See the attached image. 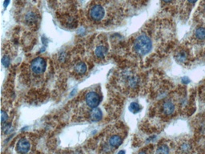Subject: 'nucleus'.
Instances as JSON below:
<instances>
[{"instance_id":"nucleus-12","label":"nucleus","mask_w":205,"mask_h":154,"mask_svg":"<svg viewBox=\"0 0 205 154\" xmlns=\"http://www.w3.org/2000/svg\"><path fill=\"white\" fill-rule=\"evenodd\" d=\"M129 110L134 113V114H136L137 112H140L141 111V106L139 105V103L137 102H132L131 103L129 106Z\"/></svg>"},{"instance_id":"nucleus-24","label":"nucleus","mask_w":205,"mask_h":154,"mask_svg":"<svg viewBox=\"0 0 205 154\" xmlns=\"http://www.w3.org/2000/svg\"><path fill=\"white\" fill-rule=\"evenodd\" d=\"M75 92H76V89H74V90L72 91V93H71V96H73L74 93H75Z\"/></svg>"},{"instance_id":"nucleus-18","label":"nucleus","mask_w":205,"mask_h":154,"mask_svg":"<svg viewBox=\"0 0 205 154\" xmlns=\"http://www.w3.org/2000/svg\"><path fill=\"white\" fill-rule=\"evenodd\" d=\"M7 114H6V112L5 111L2 110L1 112V120H2V124H4V123L6 122V120H7Z\"/></svg>"},{"instance_id":"nucleus-10","label":"nucleus","mask_w":205,"mask_h":154,"mask_svg":"<svg viewBox=\"0 0 205 154\" xmlns=\"http://www.w3.org/2000/svg\"><path fill=\"white\" fill-rule=\"evenodd\" d=\"M87 69H88L87 65L83 62L78 63V64H76V65H75V67H74V70L76 71L77 74L80 75L84 74V73L87 72Z\"/></svg>"},{"instance_id":"nucleus-22","label":"nucleus","mask_w":205,"mask_h":154,"mask_svg":"<svg viewBox=\"0 0 205 154\" xmlns=\"http://www.w3.org/2000/svg\"><path fill=\"white\" fill-rule=\"evenodd\" d=\"M188 1V2H190V3H195L197 0H187Z\"/></svg>"},{"instance_id":"nucleus-1","label":"nucleus","mask_w":205,"mask_h":154,"mask_svg":"<svg viewBox=\"0 0 205 154\" xmlns=\"http://www.w3.org/2000/svg\"><path fill=\"white\" fill-rule=\"evenodd\" d=\"M152 48L151 40L146 35H140L134 43V50L139 56H145L151 52Z\"/></svg>"},{"instance_id":"nucleus-6","label":"nucleus","mask_w":205,"mask_h":154,"mask_svg":"<svg viewBox=\"0 0 205 154\" xmlns=\"http://www.w3.org/2000/svg\"><path fill=\"white\" fill-rule=\"evenodd\" d=\"M162 110H163V112L166 116H171L174 113L175 109V104H174L173 102H171V101H166V102L163 103V106H162Z\"/></svg>"},{"instance_id":"nucleus-15","label":"nucleus","mask_w":205,"mask_h":154,"mask_svg":"<svg viewBox=\"0 0 205 154\" xmlns=\"http://www.w3.org/2000/svg\"><path fill=\"white\" fill-rule=\"evenodd\" d=\"M37 19H38V17H37L36 14H35L33 12H29L26 16V21L28 23L31 24L35 23L37 21Z\"/></svg>"},{"instance_id":"nucleus-21","label":"nucleus","mask_w":205,"mask_h":154,"mask_svg":"<svg viewBox=\"0 0 205 154\" xmlns=\"http://www.w3.org/2000/svg\"><path fill=\"white\" fill-rule=\"evenodd\" d=\"M9 2H10V0H5V1H4V6H5V7L7 6V5L9 4Z\"/></svg>"},{"instance_id":"nucleus-16","label":"nucleus","mask_w":205,"mask_h":154,"mask_svg":"<svg viewBox=\"0 0 205 154\" xmlns=\"http://www.w3.org/2000/svg\"><path fill=\"white\" fill-rule=\"evenodd\" d=\"M169 152V148H168L167 145H166V144H161V145H159L157 148V150H156L157 153H168Z\"/></svg>"},{"instance_id":"nucleus-17","label":"nucleus","mask_w":205,"mask_h":154,"mask_svg":"<svg viewBox=\"0 0 205 154\" xmlns=\"http://www.w3.org/2000/svg\"><path fill=\"white\" fill-rule=\"evenodd\" d=\"M2 64H3L4 67H8L10 64V59L8 56H4L2 59Z\"/></svg>"},{"instance_id":"nucleus-19","label":"nucleus","mask_w":205,"mask_h":154,"mask_svg":"<svg viewBox=\"0 0 205 154\" xmlns=\"http://www.w3.org/2000/svg\"><path fill=\"white\" fill-rule=\"evenodd\" d=\"M190 148H191L190 145L188 144H187V143H186V144H183L181 146V149L183 151V152H187Z\"/></svg>"},{"instance_id":"nucleus-2","label":"nucleus","mask_w":205,"mask_h":154,"mask_svg":"<svg viewBox=\"0 0 205 154\" xmlns=\"http://www.w3.org/2000/svg\"><path fill=\"white\" fill-rule=\"evenodd\" d=\"M47 68L46 60L42 57H37L32 60L31 64V70L35 75L43 74Z\"/></svg>"},{"instance_id":"nucleus-20","label":"nucleus","mask_w":205,"mask_h":154,"mask_svg":"<svg viewBox=\"0 0 205 154\" xmlns=\"http://www.w3.org/2000/svg\"><path fill=\"white\" fill-rule=\"evenodd\" d=\"M190 81H191V80H190V79L188 78V77H183V78H182V83L184 84H189Z\"/></svg>"},{"instance_id":"nucleus-25","label":"nucleus","mask_w":205,"mask_h":154,"mask_svg":"<svg viewBox=\"0 0 205 154\" xmlns=\"http://www.w3.org/2000/svg\"><path fill=\"white\" fill-rule=\"evenodd\" d=\"M204 10H205V6H204Z\"/></svg>"},{"instance_id":"nucleus-4","label":"nucleus","mask_w":205,"mask_h":154,"mask_svg":"<svg viewBox=\"0 0 205 154\" xmlns=\"http://www.w3.org/2000/svg\"><path fill=\"white\" fill-rule=\"evenodd\" d=\"M86 103L90 108H97L100 103V96L95 92H90L85 96Z\"/></svg>"},{"instance_id":"nucleus-9","label":"nucleus","mask_w":205,"mask_h":154,"mask_svg":"<svg viewBox=\"0 0 205 154\" xmlns=\"http://www.w3.org/2000/svg\"><path fill=\"white\" fill-rule=\"evenodd\" d=\"M123 142V140H122V137L120 136H118V135H113L110 137L109 139V143L110 146L113 147V148H117L122 144Z\"/></svg>"},{"instance_id":"nucleus-14","label":"nucleus","mask_w":205,"mask_h":154,"mask_svg":"<svg viewBox=\"0 0 205 154\" xmlns=\"http://www.w3.org/2000/svg\"><path fill=\"white\" fill-rule=\"evenodd\" d=\"M195 35L197 39L200 40H205V28L204 27H199L195 30Z\"/></svg>"},{"instance_id":"nucleus-11","label":"nucleus","mask_w":205,"mask_h":154,"mask_svg":"<svg viewBox=\"0 0 205 154\" xmlns=\"http://www.w3.org/2000/svg\"><path fill=\"white\" fill-rule=\"evenodd\" d=\"M187 54L185 51H180L178 52L177 54L175 55V59L179 63H184L187 60Z\"/></svg>"},{"instance_id":"nucleus-5","label":"nucleus","mask_w":205,"mask_h":154,"mask_svg":"<svg viewBox=\"0 0 205 154\" xmlns=\"http://www.w3.org/2000/svg\"><path fill=\"white\" fill-rule=\"evenodd\" d=\"M30 143L26 138H21L16 144V150L18 152L26 153L30 149Z\"/></svg>"},{"instance_id":"nucleus-13","label":"nucleus","mask_w":205,"mask_h":154,"mask_svg":"<svg viewBox=\"0 0 205 154\" xmlns=\"http://www.w3.org/2000/svg\"><path fill=\"white\" fill-rule=\"evenodd\" d=\"M128 85L132 88H136L139 85V79L136 76H129V78H128Z\"/></svg>"},{"instance_id":"nucleus-7","label":"nucleus","mask_w":205,"mask_h":154,"mask_svg":"<svg viewBox=\"0 0 205 154\" xmlns=\"http://www.w3.org/2000/svg\"><path fill=\"white\" fill-rule=\"evenodd\" d=\"M90 118L93 122H98L100 121L103 118V112L100 108H94L90 112Z\"/></svg>"},{"instance_id":"nucleus-23","label":"nucleus","mask_w":205,"mask_h":154,"mask_svg":"<svg viewBox=\"0 0 205 154\" xmlns=\"http://www.w3.org/2000/svg\"><path fill=\"white\" fill-rule=\"evenodd\" d=\"M163 1L164 2H171L172 0H163Z\"/></svg>"},{"instance_id":"nucleus-3","label":"nucleus","mask_w":205,"mask_h":154,"mask_svg":"<svg viewBox=\"0 0 205 154\" xmlns=\"http://www.w3.org/2000/svg\"><path fill=\"white\" fill-rule=\"evenodd\" d=\"M104 14H105V11H104V7L101 5H98V4L92 6L89 10L90 18L95 22H99L103 19Z\"/></svg>"},{"instance_id":"nucleus-8","label":"nucleus","mask_w":205,"mask_h":154,"mask_svg":"<svg viewBox=\"0 0 205 154\" xmlns=\"http://www.w3.org/2000/svg\"><path fill=\"white\" fill-rule=\"evenodd\" d=\"M107 52H108V48L103 44L98 45L95 49V55L98 58H104Z\"/></svg>"}]
</instances>
